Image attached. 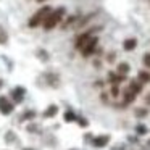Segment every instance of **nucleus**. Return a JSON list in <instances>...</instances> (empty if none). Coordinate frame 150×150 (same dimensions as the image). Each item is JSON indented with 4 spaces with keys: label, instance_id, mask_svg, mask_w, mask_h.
<instances>
[{
    "label": "nucleus",
    "instance_id": "obj_1",
    "mask_svg": "<svg viewBox=\"0 0 150 150\" xmlns=\"http://www.w3.org/2000/svg\"><path fill=\"white\" fill-rule=\"evenodd\" d=\"M63 16H65V8H63V7L57 8V10H52V13L47 16V20L44 21V24H42L44 29L50 31V29H53L55 26H58V24L62 23Z\"/></svg>",
    "mask_w": 150,
    "mask_h": 150
},
{
    "label": "nucleus",
    "instance_id": "obj_2",
    "mask_svg": "<svg viewBox=\"0 0 150 150\" xmlns=\"http://www.w3.org/2000/svg\"><path fill=\"white\" fill-rule=\"evenodd\" d=\"M52 13V8L50 7H42L40 10H37V13H34L33 16H31V20H29V28H37V26H40V24H44V21L47 20V16Z\"/></svg>",
    "mask_w": 150,
    "mask_h": 150
},
{
    "label": "nucleus",
    "instance_id": "obj_3",
    "mask_svg": "<svg viewBox=\"0 0 150 150\" xmlns=\"http://www.w3.org/2000/svg\"><path fill=\"white\" fill-rule=\"evenodd\" d=\"M97 44H98V39L95 36H92L91 39H89V42L86 44L84 47H82V50H81V53L84 57H89V55H92V53L95 52V49H97Z\"/></svg>",
    "mask_w": 150,
    "mask_h": 150
},
{
    "label": "nucleus",
    "instance_id": "obj_4",
    "mask_svg": "<svg viewBox=\"0 0 150 150\" xmlns=\"http://www.w3.org/2000/svg\"><path fill=\"white\" fill-rule=\"evenodd\" d=\"M0 111L4 115H10L13 111V103L7 97H0Z\"/></svg>",
    "mask_w": 150,
    "mask_h": 150
},
{
    "label": "nucleus",
    "instance_id": "obj_5",
    "mask_svg": "<svg viewBox=\"0 0 150 150\" xmlns=\"http://www.w3.org/2000/svg\"><path fill=\"white\" fill-rule=\"evenodd\" d=\"M92 37V34H91V31H87V33H84V34H81V36L76 39V49L78 50H82V47L86 45V44L89 42V39Z\"/></svg>",
    "mask_w": 150,
    "mask_h": 150
},
{
    "label": "nucleus",
    "instance_id": "obj_6",
    "mask_svg": "<svg viewBox=\"0 0 150 150\" xmlns=\"http://www.w3.org/2000/svg\"><path fill=\"white\" fill-rule=\"evenodd\" d=\"M24 97V87H15L13 91H11V98H13L16 103H20L21 100H23Z\"/></svg>",
    "mask_w": 150,
    "mask_h": 150
},
{
    "label": "nucleus",
    "instance_id": "obj_7",
    "mask_svg": "<svg viewBox=\"0 0 150 150\" xmlns=\"http://www.w3.org/2000/svg\"><path fill=\"white\" fill-rule=\"evenodd\" d=\"M137 47V40L134 39V37H131V39H126L123 42V49L126 50V52H131V50H134Z\"/></svg>",
    "mask_w": 150,
    "mask_h": 150
},
{
    "label": "nucleus",
    "instance_id": "obj_8",
    "mask_svg": "<svg viewBox=\"0 0 150 150\" xmlns=\"http://www.w3.org/2000/svg\"><path fill=\"white\" fill-rule=\"evenodd\" d=\"M127 89H129V91L132 92V94H136V95H137L140 91H142V84H140L139 81H131V84H129V87H127Z\"/></svg>",
    "mask_w": 150,
    "mask_h": 150
},
{
    "label": "nucleus",
    "instance_id": "obj_9",
    "mask_svg": "<svg viewBox=\"0 0 150 150\" xmlns=\"http://www.w3.org/2000/svg\"><path fill=\"white\" fill-rule=\"evenodd\" d=\"M92 144H94L95 147H103V145H107V144H108V136H98V137H95Z\"/></svg>",
    "mask_w": 150,
    "mask_h": 150
},
{
    "label": "nucleus",
    "instance_id": "obj_10",
    "mask_svg": "<svg viewBox=\"0 0 150 150\" xmlns=\"http://www.w3.org/2000/svg\"><path fill=\"white\" fill-rule=\"evenodd\" d=\"M57 111H58V107H57V105H50V107L45 110L44 116H45V118H52V116H55V115H57Z\"/></svg>",
    "mask_w": 150,
    "mask_h": 150
},
{
    "label": "nucleus",
    "instance_id": "obj_11",
    "mask_svg": "<svg viewBox=\"0 0 150 150\" xmlns=\"http://www.w3.org/2000/svg\"><path fill=\"white\" fill-rule=\"evenodd\" d=\"M127 73H129V65H127V63H120V65H118V74L126 76Z\"/></svg>",
    "mask_w": 150,
    "mask_h": 150
},
{
    "label": "nucleus",
    "instance_id": "obj_12",
    "mask_svg": "<svg viewBox=\"0 0 150 150\" xmlns=\"http://www.w3.org/2000/svg\"><path fill=\"white\" fill-rule=\"evenodd\" d=\"M150 81V73L149 71H139V82L140 84H145Z\"/></svg>",
    "mask_w": 150,
    "mask_h": 150
},
{
    "label": "nucleus",
    "instance_id": "obj_13",
    "mask_svg": "<svg viewBox=\"0 0 150 150\" xmlns=\"http://www.w3.org/2000/svg\"><path fill=\"white\" fill-rule=\"evenodd\" d=\"M8 42V34L4 29V26H0V45H5Z\"/></svg>",
    "mask_w": 150,
    "mask_h": 150
},
{
    "label": "nucleus",
    "instance_id": "obj_14",
    "mask_svg": "<svg viewBox=\"0 0 150 150\" xmlns=\"http://www.w3.org/2000/svg\"><path fill=\"white\" fill-rule=\"evenodd\" d=\"M134 98H136V94H132L129 89H126V91H124V102H126V103H131Z\"/></svg>",
    "mask_w": 150,
    "mask_h": 150
},
{
    "label": "nucleus",
    "instance_id": "obj_15",
    "mask_svg": "<svg viewBox=\"0 0 150 150\" xmlns=\"http://www.w3.org/2000/svg\"><path fill=\"white\" fill-rule=\"evenodd\" d=\"M76 20H78V16H69V18H68V20H66V21H65V23H63V24H62V26H63V28H65V29H66V28H68V26H71V24H73V23H74V21H76Z\"/></svg>",
    "mask_w": 150,
    "mask_h": 150
},
{
    "label": "nucleus",
    "instance_id": "obj_16",
    "mask_svg": "<svg viewBox=\"0 0 150 150\" xmlns=\"http://www.w3.org/2000/svg\"><path fill=\"white\" fill-rule=\"evenodd\" d=\"M76 115L74 113H71V111H66V115H65V120L66 121H76Z\"/></svg>",
    "mask_w": 150,
    "mask_h": 150
},
{
    "label": "nucleus",
    "instance_id": "obj_17",
    "mask_svg": "<svg viewBox=\"0 0 150 150\" xmlns=\"http://www.w3.org/2000/svg\"><path fill=\"white\" fill-rule=\"evenodd\" d=\"M47 81H49V84H52V86H57V82H58L53 74H49V76H47Z\"/></svg>",
    "mask_w": 150,
    "mask_h": 150
},
{
    "label": "nucleus",
    "instance_id": "obj_18",
    "mask_svg": "<svg viewBox=\"0 0 150 150\" xmlns=\"http://www.w3.org/2000/svg\"><path fill=\"white\" fill-rule=\"evenodd\" d=\"M142 60H144V65H145L147 68H150V53H145Z\"/></svg>",
    "mask_w": 150,
    "mask_h": 150
},
{
    "label": "nucleus",
    "instance_id": "obj_19",
    "mask_svg": "<svg viewBox=\"0 0 150 150\" xmlns=\"http://www.w3.org/2000/svg\"><path fill=\"white\" fill-rule=\"evenodd\" d=\"M118 92H120V89H118V84H113V86H111V95H113V97H116Z\"/></svg>",
    "mask_w": 150,
    "mask_h": 150
},
{
    "label": "nucleus",
    "instance_id": "obj_20",
    "mask_svg": "<svg viewBox=\"0 0 150 150\" xmlns=\"http://www.w3.org/2000/svg\"><path fill=\"white\" fill-rule=\"evenodd\" d=\"M29 118H34V111H28L26 115H23V120H29Z\"/></svg>",
    "mask_w": 150,
    "mask_h": 150
},
{
    "label": "nucleus",
    "instance_id": "obj_21",
    "mask_svg": "<svg viewBox=\"0 0 150 150\" xmlns=\"http://www.w3.org/2000/svg\"><path fill=\"white\" fill-rule=\"evenodd\" d=\"M136 113H137V116H144V115H147V111L145 110H137Z\"/></svg>",
    "mask_w": 150,
    "mask_h": 150
},
{
    "label": "nucleus",
    "instance_id": "obj_22",
    "mask_svg": "<svg viewBox=\"0 0 150 150\" xmlns=\"http://www.w3.org/2000/svg\"><path fill=\"white\" fill-rule=\"evenodd\" d=\"M137 132H139V134H144V132H145V127H144V126H139V127H137Z\"/></svg>",
    "mask_w": 150,
    "mask_h": 150
},
{
    "label": "nucleus",
    "instance_id": "obj_23",
    "mask_svg": "<svg viewBox=\"0 0 150 150\" xmlns=\"http://www.w3.org/2000/svg\"><path fill=\"white\" fill-rule=\"evenodd\" d=\"M147 103L150 105V95H149V97H147Z\"/></svg>",
    "mask_w": 150,
    "mask_h": 150
},
{
    "label": "nucleus",
    "instance_id": "obj_24",
    "mask_svg": "<svg viewBox=\"0 0 150 150\" xmlns=\"http://www.w3.org/2000/svg\"><path fill=\"white\" fill-rule=\"evenodd\" d=\"M2 84H4V81H2V79H0V89H2Z\"/></svg>",
    "mask_w": 150,
    "mask_h": 150
},
{
    "label": "nucleus",
    "instance_id": "obj_25",
    "mask_svg": "<svg viewBox=\"0 0 150 150\" xmlns=\"http://www.w3.org/2000/svg\"><path fill=\"white\" fill-rule=\"evenodd\" d=\"M37 2H45V0H37Z\"/></svg>",
    "mask_w": 150,
    "mask_h": 150
}]
</instances>
